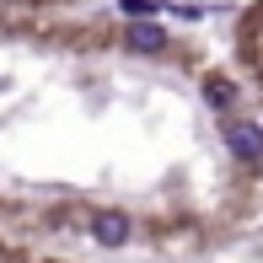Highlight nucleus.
Returning <instances> with one entry per match:
<instances>
[{
    "label": "nucleus",
    "instance_id": "f257e3e1",
    "mask_svg": "<svg viewBox=\"0 0 263 263\" xmlns=\"http://www.w3.org/2000/svg\"><path fill=\"white\" fill-rule=\"evenodd\" d=\"M220 135L236 151V161H263V124H253V118H226Z\"/></svg>",
    "mask_w": 263,
    "mask_h": 263
},
{
    "label": "nucleus",
    "instance_id": "f03ea898",
    "mask_svg": "<svg viewBox=\"0 0 263 263\" xmlns=\"http://www.w3.org/2000/svg\"><path fill=\"white\" fill-rule=\"evenodd\" d=\"M91 236H97V247H124L129 242V215H118V210L91 215Z\"/></svg>",
    "mask_w": 263,
    "mask_h": 263
},
{
    "label": "nucleus",
    "instance_id": "7ed1b4c3",
    "mask_svg": "<svg viewBox=\"0 0 263 263\" xmlns=\"http://www.w3.org/2000/svg\"><path fill=\"white\" fill-rule=\"evenodd\" d=\"M124 43H129L135 54H161V49H166V32L156 27V22H135V27L124 32Z\"/></svg>",
    "mask_w": 263,
    "mask_h": 263
},
{
    "label": "nucleus",
    "instance_id": "20e7f679",
    "mask_svg": "<svg viewBox=\"0 0 263 263\" xmlns=\"http://www.w3.org/2000/svg\"><path fill=\"white\" fill-rule=\"evenodd\" d=\"M204 97H210V107H231L236 86H231V81H204Z\"/></svg>",
    "mask_w": 263,
    "mask_h": 263
}]
</instances>
